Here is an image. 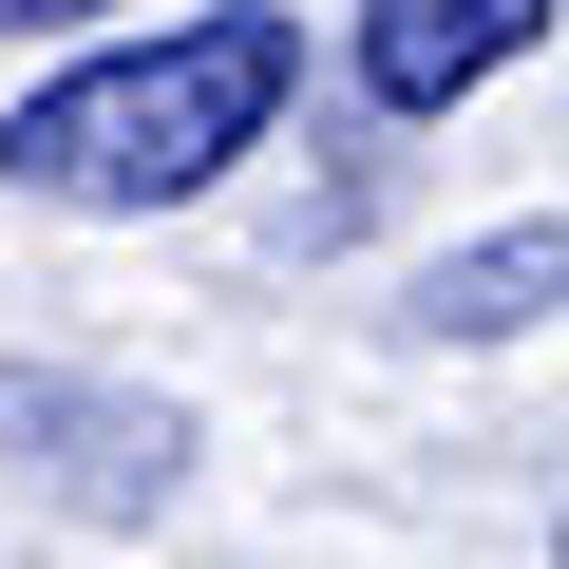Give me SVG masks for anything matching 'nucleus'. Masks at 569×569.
<instances>
[{
    "mask_svg": "<svg viewBox=\"0 0 569 569\" xmlns=\"http://www.w3.org/2000/svg\"><path fill=\"white\" fill-rule=\"evenodd\" d=\"M284 96H305V20L284 0H209V20L96 39L77 77H39L0 114V190H39V209H190L228 152H266Z\"/></svg>",
    "mask_w": 569,
    "mask_h": 569,
    "instance_id": "f257e3e1",
    "label": "nucleus"
},
{
    "mask_svg": "<svg viewBox=\"0 0 569 569\" xmlns=\"http://www.w3.org/2000/svg\"><path fill=\"white\" fill-rule=\"evenodd\" d=\"M0 456H20L58 512L133 531V512H171L190 418H171V399H114V380H58V361H0Z\"/></svg>",
    "mask_w": 569,
    "mask_h": 569,
    "instance_id": "f03ea898",
    "label": "nucleus"
},
{
    "mask_svg": "<svg viewBox=\"0 0 569 569\" xmlns=\"http://www.w3.org/2000/svg\"><path fill=\"white\" fill-rule=\"evenodd\" d=\"M550 39V0H361V96L380 114H456L475 77H512Z\"/></svg>",
    "mask_w": 569,
    "mask_h": 569,
    "instance_id": "7ed1b4c3",
    "label": "nucleus"
},
{
    "mask_svg": "<svg viewBox=\"0 0 569 569\" xmlns=\"http://www.w3.org/2000/svg\"><path fill=\"white\" fill-rule=\"evenodd\" d=\"M550 284H569V228H475V247L418 284V323H437V342H512V323H550Z\"/></svg>",
    "mask_w": 569,
    "mask_h": 569,
    "instance_id": "20e7f679",
    "label": "nucleus"
},
{
    "mask_svg": "<svg viewBox=\"0 0 569 569\" xmlns=\"http://www.w3.org/2000/svg\"><path fill=\"white\" fill-rule=\"evenodd\" d=\"M77 20H114V0H0V39H77Z\"/></svg>",
    "mask_w": 569,
    "mask_h": 569,
    "instance_id": "39448f33",
    "label": "nucleus"
},
{
    "mask_svg": "<svg viewBox=\"0 0 569 569\" xmlns=\"http://www.w3.org/2000/svg\"><path fill=\"white\" fill-rule=\"evenodd\" d=\"M550 550H569V531H550Z\"/></svg>",
    "mask_w": 569,
    "mask_h": 569,
    "instance_id": "423d86ee",
    "label": "nucleus"
}]
</instances>
